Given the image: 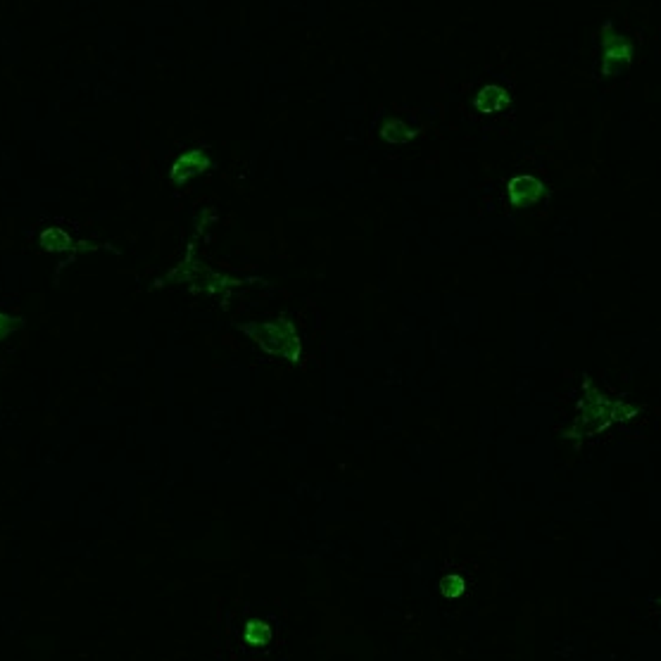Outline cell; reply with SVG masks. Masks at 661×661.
<instances>
[{
    "label": "cell",
    "mask_w": 661,
    "mask_h": 661,
    "mask_svg": "<svg viewBox=\"0 0 661 661\" xmlns=\"http://www.w3.org/2000/svg\"><path fill=\"white\" fill-rule=\"evenodd\" d=\"M542 195H545V188H542V184L538 179H533V177L511 179L509 200H511V205H516V207H531V205L538 203Z\"/></svg>",
    "instance_id": "6da1fadb"
},
{
    "label": "cell",
    "mask_w": 661,
    "mask_h": 661,
    "mask_svg": "<svg viewBox=\"0 0 661 661\" xmlns=\"http://www.w3.org/2000/svg\"><path fill=\"white\" fill-rule=\"evenodd\" d=\"M504 103H507V93L497 89V86H488L476 98V108L481 112H497L504 108Z\"/></svg>",
    "instance_id": "7a4b0ae2"
},
{
    "label": "cell",
    "mask_w": 661,
    "mask_h": 661,
    "mask_svg": "<svg viewBox=\"0 0 661 661\" xmlns=\"http://www.w3.org/2000/svg\"><path fill=\"white\" fill-rule=\"evenodd\" d=\"M383 139L392 141V143H402V141L411 139V131L404 127L402 122H388L383 127Z\"/></svg>",
    "instance_id": "3957f363"
}]
</instances>
